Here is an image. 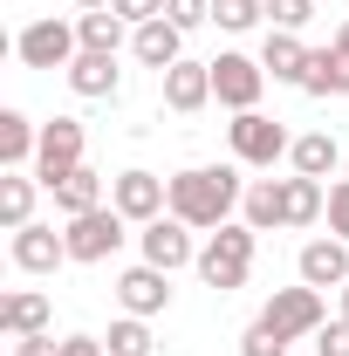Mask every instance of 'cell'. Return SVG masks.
I'll list each match as a JSON object with an SVG mask.
<instances>
[{
	"mask_svg": "<svg viewBox=\"0 0 349 356\" xmlns=\"http://www.w3.org/2000/svg\"><path fill=\"white\" fill-rule=\"evenodd\" d=\"M131 55L144 62V69L165 76L172 62H185V28H172V21H144V28L131 35Z\"/></svg>",
	"mask_w": 349,
	"mask_h": 356,
	"instance_id": "17",
	"label": "cell"
},
{
	"mask_svg": "<svg viewBox=\"0 0 349 356\" xmlns=\"http://www.w3.org/2000/svg\"><path fill=\"white\" fill-rule=\"evenodd\" d=\"M302 89H308V96H349V55H343L336 42H329V48H315V55H308Z\"/></svg>",
	"mask_w": 349,
	"mask_h": 356,
	"instance_id": "20",
	"label": "cell"
},
{
	"mask_svg": "<svg viewBox=\"0 0 349 356\" xmlns=\"http://www.w3.org/2000/svg\"><path fill=\"white\" fill-rule=\"evenodd\" d=\"M110 7H117V14L131 21V35H137L144 21H165V7H172V0H110Z\"/></svg>",
	"mask_w": 349,
	"mask_h": 356,
	"instance_id": "32",
	"label": "cell"
},
{
	"mask_svg": "<svg viewBox=\"0 0 349 356\" xmlns=\"http://www.w3.org/2000/svg\"><path fill=\"white\" fill-rule=\"evenodd\" d=\"M117 302H124V315H165L172 309V274L165 267H151V261H137V267H124L117 274Z\"/></svg>",
	"mask_w": 349,
	"mask_h": 356,
	"instance_id": "10",
	"label": "cell"
},
{
	"mask_svg": "<svg viewBox=\"0 0 349 356\" xmlns=\"http://www.w3.org/2000/svg\"><path fill=\"white\" fill-rule=\"evenodd\" d=\"M315 356H349V322H343V315L315 329Z\"/></svg>",
	"mask_w": 349,
	"mask_h": 356,
	"instance_id": "33",
	"label": "cell"
},
{
	"mask_svg": "<svg viewBox=\"0 0 349 356\" xmlns=\"http://www.w3.org/2000/svg\"><path fill=\"white\" fill-rule=\"evenodd\" d=\"M55 206H62L69 220H76V213H96V206H103V178L89 172V165H76V172L55 185Z\"/></svg>",
	"mask_w": 349,
	"mask_h": 356,
	"instance_id": "26",
	"label": "cell"
},
{
	"mask_svg": "<svg viewBox=\"0 0 349 356\" xmlns=\"http://www.w3.org/2000/svg\"><path fill=\"white\" fill-rule=\"evenodd\" d=\"M281 192H288V226H315L329 213V192H322V178H281Z\"/></svg>",
	"mask_w": 349,
	"mask_h": 356,
	"instance_id": "24",
	"label": "cell"
},
{
	"mask_svg": "<svg viewBox=\"0 0 349 356\" xmlns=\"http://www.w3.org/2000/svg\"><path fill=\"white\" fill-rule=\"evenodd\" d=\"M295 267L308 288H349V240H308Z\"/></svg>",
	"mask_w": 349,
	"mask_h": 356,
	"instance_id": "16",
	"label": "cell"
},
{
	"mask_svg": "<svg viewBox=\"0 0 349 356\" xmlns=\"http://www.w3.org/2000/svg\"><path fill=\"white\" fill-rule=\"evenodd\" d=\"M240 199H247V185H240L233 165H192V172H172V220H185L192 233L226 226Z\"/></svg>",
	"mask_w": 349,
	"mask_h": 356,
	"instance_id": "1",
	"label": "cell"
},
{
	"mask_svg": "<svg viewBox=\"0 0 349 356\" xmlns=\"http://www.w3.org/2000/svg\"><path fill=\"white\" fill-rule=\"evenodd\" d=\"M83 165V124L76 117H55V124H42V151H35V178H42L48 192L62 185V178Z\"/></svg>",
	"mask_w": 349,
	"mask_h": 356,
	"instance_id": "8",
	"label": "cell"
},
{
	"mask_svg": "<svg viewBox=\"0 0 349 356\" xmlns=\"http://www.w3.org/2000/svg\"><path fill=\"white\" fill-rule=\"evenodd\" d=\"M103 350L110 356H151V329H144V315H124V322H110V336H103Z\"/></svg>",
	"mask_w": 349,
	"mask_h": 356,
	"instance_id": "27",
	"label": "cell"
},
{
	"mask_svg": "<svg viewBox=\"0 0 349 356\" xmlns=\"http://www.w3.org/2000/svg\"><path fill=\"white\" fill-rule=\"evenodd\" d=\"M288 158H295V172H302V178H329V172H336V158H343V144H336L329 131H308V137H295Z\"/></svg>",
	"mask_w": 349,
	"mask_h": 356,
	"instance_id": "25",
	"label": "cell"
},
{
	"mask_svg": "<svg viewBox=\"0 0 349 356\" xmlns=\"http://www.w3.org/2000/svg\"><path fill=\"white\" fill-rule=\"evenodd\" d=\"M165 21L192 35V28H206V21H213V0H172V7H165Z\"/></svg>",
	"mask_w": 349,
	"mask_h": 356,
	"instance_id": "31",
	"label": "cell"
},
{
	"mask_svg": "<svg viewBox=\"0 0 349 356\" xmlns=\"http://www.w3.org/2000/svg\"><path fill=\"white\" fill-rule=\"evenodd\" d=\"M336 48H343V55H349V21H343V28H336Z\"/></svg>",
	"mask_w": 349,
	"mask_h": 356,
	"instance_id": "37",
	"label": "cell"
},
{
	"mask_svg": "<svg viewBox=\"0 0 349 356\" xmlns=\"http://www.w3.org/2000/svg\"><path fill=\"white\" fill-rule=\"evenodd\" d=\"M308 55H315V48H308L302 35H288V28H267V42H261V69L274 76V83H295V89H302Z\"/></svg>",
	"mask_w": 349,
	"mask_h": 356,
	"instance_id": "15",
	"label": "cell"
},
{
	"mask_svg": "<svg viewBox=\"0 0 349 356\" xmlns=\"http://www.w3.org/2000/svg\"><path fill=\"white\" fill-rule=\"evenodd\" d=\"M240 356H288V336H274L267 322H254V329L240 336Z\"/></svg>",
	"mask_w": 349,
	"mask_h": 356,
	"instance_id": "30",
	"label": "cell"
},
{
	"mask_svg": "<svg viewBox=\"0 0 349 356\" xmlns=\"http://www.w3.org/2000/svg\"><path fill=\"white\" fill-rule=\"evenodd\" d=\"M240 220L254 226V233H274V226H288V192H281V178H261V185H247V199H240Z\"/></svg>",
	"mask_w": 349,
	"mask_h": 356,
	"instance_id": "19",
	"label": "cell"
},
{
	"mask_svg": "<svg viewBox=\"0 0 349 356\" xmlns=\"http://www.w3.org/2000/svg\"><path fill=\"white\" fill-rule=\"evenodd\" d=\"M69 261H83V267H96V261H110L124 240H131V220L117 213V206H96V213H76L69 220Z\"/></svg>",
	"mask_w": 349,
	"mask_h": 356,
	"instance_id": "4",
	"label": "cell"
},
{
	"mask_svg": "<svg viewBox=\"0 0 349 356\" xmlns=\"http://www.w3.org/2000/svg\"><path fill=\"white\" fill-rule=\"evenodd\" d=\"M76 7H83V14H89V7H110V0H76Z\"/></svg>",
	"mask_w": 349,
	"mask_h": 356,
	"instance_id": "38",
	"label": "cell"
},
{
	"mask_svg": "<svg viewBox=\"0 0 349 356\" xmlns=\"http://www.w3.org/2000/svg\"><path fill=\"white\" fill-rule=\"evenodd\" d=\"M329 233H336V240H349V178H336V185H329Z\"/></svg>",
	"mask_w": 349,
	"mask_h": 356,
	"instance_id": "34",
	"label": "cell"
},
{
	"mask_svg": "<svg viewBox=\"0 0 349 356\" xmlns=\"http://www.w3.org/2000/svg\"><path fill=\"white\" fill-rule=\"evenodd\" d=\"M261 14H267V0H213V21L226 28V35H247Z\"/></svg>",
	"mask_w": 349,
	"mask_h": 356,
	"instance_id": "28",
	"label": "cell"
},
{
	"mask_svg": "<svg viewBox=\"0 0 349 356\" xmlns=\"http://www.w3.org/2000/svg\"><path fill=\"white\" fill-rule=\"evenodd\" d=\"M62 76H69V89H76V96H89V103H103V96H117V89H124L117 55H96V48H83V55H76Z\"/></svg>",
	"mask_w": 349,
	"mask_h": 356,
	"instance_id": "14",
	"label": "cell"
},
{
	"mask_svg": "<svg viewBox=\"0 0 349 356\" xmlns=\"http://www.w3.org/2000/svg\"><path fill=\"white\" fill-rule=\"evenodd\" d=\"M48 322H55V309H48V295H35V288H14L7 302H0V329L21 343V336H48Z\"/></svg>",
	"mask_w": 349,
	"mask_h": 356,
	"instance_id": "18",
	"label": "cell"
},
{
	"mask_svg": "<svg viewBox=\"0 0 349 356\" xmlns=\"http://www.w3.org/2000/svg\"><path fill=\"white\" fill-rule=\"evenodd\" d=\"M14 356H62V343H55V336H21Z\"/></svg>",
	"mask_w": 349,
	"mask_h": 356,
	"instance_id": "35",
	"label": "cell"
},
{
	"mask_svg": "<svg viewBox=\"0 0 349 356\" xmlns=\"http://www.w3.org/2000/svg\"><path fill=\"white\" fill-rule=\"evenodd\" d=\"M261 89H267V69L254 55H219L213 62V96L240 117V110H261Z\"/></svg>",
	"mask_w": 349,
	"mask_h": 356,
	"instance_id": "9",
	"label": "cell"
},
{
	"mask_svg": "<svg viewBox=\"0 0 349 356\" xmlns=\"http://www.w3.org/2000/svg\"><path fill=\"white\" fill-rule=\"evenodd\" d=\"M62 356H110L103 336H62Z\"/></svg>",
	"mask_w": 349,
	"mask_h": 356,
	"instance_id": "36",
	"label": "cell"
},
{
	"mask_svg": "<svg viewBox=\"0 0 349 356\" xmlns=\"http://www.w3.org/2000/svg\"><path fill=\"white\" fill-rule=\"evenodd\" d=\"M35 185H42V178H28V172H7V178H0V226H7V233L35 226Z\"/></svg>",
	"mask_w": 349,
	"mask_h": 356,
	"instance_id": "22",
	"label": "cell"
},
{
	"mask_svg": "<svg viewBox=\"0 0 349 356\" xmlns=\"http://www.w3.org/2000/svg\"><path fill=\"white\" fill-rule=\"evenodd\" d=\"M343 322H349V288H343Z\"/></svg>",
	"mask_w": 349,
	"mask_h": 356,
	"instance_id": "39",
	"label": "cell"
},
{
	"mask_svg": "<svg viewBox=\"0 0 349 356\" xmlns=\"http://www.w3.org/2000/svg\"><path fill=\"white\" fill-rule=\"evenodd\" d=\"M226 137H233V158H240V165H254V172H267L274 158H288V151H295V137L281 131V117H267V110H240V117L226 124Z\"/></svg>",
	"mask_w": 349,
	"mask_h": 356,
	"instance_id": "3",
	"label": "cell"
},
{
	"mask_svg": "<svg viewBox=\"0 0 349 356\" xmlns=\"http://www.w3.org/2000/svg\"><path fill=\"white\" fill-rule=\"evenodd\" d=\"M76 35H83V48H96V55H117L124 35H131V21H124L117 7H89L83 21H76Z\"/></svg>",
	"mask_w": 349,
	"mask_h": 356,
	"instance_id": "23",
	"label": "cell"
},
{
	"mask_svg": "<svg viewBox=\"0 0 349 356\" xmlns=\"http://www.w3.org/2000/svg\"><path fill=\"white\" fill-rule=\"evenodd\" d=\"M110 206H117L131 226H151V220L172 213V178H158V172H117V178H110Z\"/></svg>",
	"mask_w": 349,
	"mask_h": 356,
	"instance_id": "5",
	"label": "cell"
},
{
	"mask_svg": "<svg viewBox=\"0 0 349 356\" xmlns=\"http://www.w3.org/2000/svg\"><path fill=\"white\" fill-rule=\"evenodd\" d=\"M267 21L288 28V35H302L308 21H315V0H267Z\"/></svg>",
	"mask_w": 349,
	"mask_h": 356,
	"instance_id": "29",
	"label": "cell"
},
{
	"mask_svg": "<svg viewBox=\"0 0 349 356\" xmlns=\"http://www.w3.org/2000/svg\"><path fill=\"white\" fill-rule=\"evenodd\" d=\"M206 103H213V62H172L165 69V110L199 117Z\"/></svg>",
	"mask_w": 349,
	"mask_h": 356,
	"instance_id": "12",
	"label": "cell"
},
{
	"mask_svg": "<svg viewBox=\"0 0 349 356\" xmlns=\"http://www.w3.org/2000/svg\"><path fill=\"white\" fill-rule=\"evenodd\" d=\"M62 261H69V240H62L55 226H21V233H14V267H21V274H55Z\"/></svg>",
	"mask_w": 349,
	"mask_h": 356,
	"instance_id": "13",
	"label": "cell"
},
{
	"mask_svg": "<svg viewBox=\"0 0 349 356\" xmlns=\"http://www.w3.org/2000/svg\"><path fill=\"white\" fill-rule=\"evenodd\" d=\"M254 226L247 220H226V226H213L206 233V247H199V281L206 288H219V295H233V288H247V274H254Z\"/></svg>",
	"mask_w": 349,
	"mask_h": 356,
	"instance_id": "2",
	"label": "cell"
},
{
	"mask_svg": "<svg viewBox=\"0 0 349 356\" xmlns=\"http://www.w3.org/2000/svg\"><path fill=\"white\" fill-rule=\"evenodd\" d=\"M261 322L274 329V336H288V343H302V336H315L329 315H322V288H274L267 295V309H261Z\"/></svg>",
	"mask_w": 349,
	"mask_h": 356,
	"instance_id": "7",
	"label": "cell"
},
{
	"mask_svg": "<svg viewBox=\"0 0 349 356\" xmlns=\"http://www.w3.org/2000/svg\"><path fill=\"white\" fill-rule=\"evenodd\" d=\"M14 55H21L28 69H69V62L83 55V35H76L69 21L48 14V21H28V28L14 35Z\"/></svg>",
	"mask_w": 349,
	"mask_h": 356,
	"instance_id": "6",
	"label": "cell"
},
{
	"mask_svg": "<svg viewBox=\"0 0 349 356\" xmlns=\"http://www.w3.org/2000/svg\"><path fill=\"white\" fill-rule=\"evenodd\" d=\"M137 247H144V261H151V267H165V274H178V267H192V261H199V247H192V226H185V220H172V213L144 226V233H137Z\"/></svg>",
	"mask_w": 349,
	"mask_h": 356,
	"instance_id": "11",
	"label": "cell"
},
{
	"mask_svg": "<svg viewBox=\"0 0 349 356\" xmlns=\"http://www.w3.org/2000/svg\"><path fill=\"white\" fill-rule=\"evenodd\" d=\"M35 151H42V131H35L21 110H0V165H7V172H21Z\"/></svg>",
	"mask_w": 349,
	"mask_h": 356,
	"instance_id": "21",
	"label": "cell"
}]
</instances>
